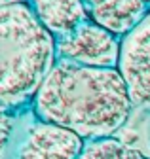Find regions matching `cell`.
I'll return each mask as SVG.
<instances>
[{
  "instance_id": "1",
  "label": "cell",
  "mask_w": 150,
  "mask_h": 159,
  "mask_svg": "<svg viewBox=\"0 0 150 159\" xmlns=\"http://www.w3.org/2000/svg\"><path fill=\"white\" fill-rule=\"evenodd\" d=\"M131 97L118 68L86 66L57 59L32 101L34 116L80 134L112 136L131 112Z\"/></svg>"
},
{
  "instance_id": "2",
  "label": "cell",
  "mask_w": 150,
  "mask_h": 159,
  "mask_svg": "<svg viewBox=\"0 0 150 159\" xmlns=\"http://www.w3.org/2000/svg\"><path fill=\"white\" fill-rule=\"evenodd\" d=\"M55 61V38L30 4L0 8V104L21 108L34 101Z\"/></svg>"
},
{
  "instance_id": "3",
  "label": "cell",
  "mask_w": 150,
  "mask_h": 159,
  "mask_svg": "<svg viewBox=\"0 0 150 159\" xmlns=\"http://www.w3.org/2000/svg\"><path fill=\"white\" fill-rule=\"evenodd\" d=\"M55 51L57 59H67L86 66L118 68L122 42L118 34L89 19L72 32L55 38Z\"/></svg>"
},
{
  "instance_id": "4",
  "label": "cell",
  "mask_w": 150,
  "mask_h": 159,
  "mask_svg": "<svg viewBox=\"0 0 150 159\" xmlns=\"http://www.w3.org/2000/svg\"><path fill=\"white\" fill-rule=\"evenodd\" d=\"M86 140L70 129L29 114L13 159H78Z\"/></svg>"
},
{
  "instance_id": "5",
  "label": "cell",
  "mask_w": 150,
  "mask_h": 159,
  "mask_svg": "<svg viewBox=\"0 0 150 159\" xmlns=\"http://www.w3.org/2000/svg\"><path fill=\"white\" fill-rule=\"evenodd\" d=\"M118 70L127 84L131 102L150 108V13L124 36Z\"/></svg>"
},
{
  "instance_id": "6",
  "label": "cell",
  "mask_w": 150,
  "mask_h": 159,
  "mask_svg": "<svg viewBox=\"0 0 150 159\" xmlns=\"http://www.w3.org/2000/svg\"><path fill=\"white\" fill-rule=\"evenodd\" d=\"M89 19L125 36L148 15L144 0H84Z\"/></svg>"
},
{
  "instance_id": "7",
  "label": "cell",
  "mask_w": 150,
  "mask_h": 159,
  "mask_svg": "<svg viewBox=\"0 0 150 159\" xmlns=\"http://www.w3.org/2000/svg\"><path fill=\"white\" fill-rule=\"evenodd\" d=\"M38 21L53 34V38L65 36L89 21V13L84 0H29Z\"/></svg>"
},
{
  "instance_id": "8",
  "label": "cell",
  "mask_w": 150,
  "mask_h": 159,
  "mask_svg": "<svg viewBox=\"0 0 150 159\" xmlns=\"http://www.w3.org/2000/svg\"><path fill=\"white\" fill-rule=\"evenodd\" d=\"M19 108H10L0 104V159H13L17 142L23 131L29 114L17 112Z\"/></svg>"
},
{
  "instance_id": "9",
  "label": "cell",
  "mask_w": 150,
  "mask_h": 159,
  "mask_svg": "<svg viewBox=\"0 0 150 159\" xmlns=\"http://www.w3.org/2000/svg\"><path fill=\"white\" fill-rule=\"evenodd\" d=\"M78 159H146L139 150L124 144L118 138H95L87 140Z\"/></svg>"
},
{
  "instance_id": "10",
  "label": "cell",
  "mask_w": 150,
  "mask_h": 159,
  "mask_svg": "<svg viewBox=\"0 0 150 159\" xmlns=\"http://www.w3.org/2000/svg\"><path fill=\"white\" fill-rule=\"evenodd\" d=\"M17 2H29V0H0V8L8 4H17Z\"/></svg>"
},
{
  "instance_id": "11",
  "label": "cell",
  "mask_w": 150,
  "mask_h": 159,
  "mask_svg": "<svg viewBox=\"0 0 150 159\" xmlns=\"http://www.w3.org/2000/svg\"><path fill=\"white\" fill-rule=\"evenodd\" d=\"M144 4H146V10H148V13H150V0H144Z\"/></svg>"
}]
</instances>
